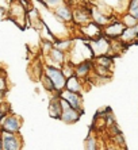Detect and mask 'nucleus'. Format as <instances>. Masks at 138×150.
Segmentation results:
<instances>
[{
  "mask_svg": "<svg viewBox=\"0 0 138 150\" xmlns=\"http://www.w3.org/2000/svg\"><path fill=\"white\" fill-rule=\"evenodd\" d=\"M61 105H62V112H61V116H60V120H61L62 123H65V125H73V123L79 122V119L81 118L83 112H80L79 110L70 107L64 99H61Z\"/></svg>",
  "mask_w": 138,
  "mask_h": 150,
  "instance_id": "nucleus-6",
  "label": "nucleus"
},
{
  "mask_svg": "<svg viewBox=\"0 0 138 150\" xmlns=\"http://www.w3.org/2000/svg\"><path fill=\"white\" fill-rule=\"evenodd\" d=\"M53 14L54 16L61 21L62 23H72L73 22V14H72V10L69 7L68 4L65 3H61L60 6H57L55 8H53Z\"/></svg>",
  "mask_w": 138,
  "mask_h": 150,
  "instance_id": "nucleus-10",
  "label": "nucleus"
},
{
  "mask_svg": "<svg viewBox=\"0 0 138 150\" xmlns=\"http://www.w3.org/2000/svg\"><path fill=\"white\" fill-rule=\"evenodd\" d=\"M53 46L57 47V49L62 50V52L65 53H69V50L72 49L73 46V39L68 38V39H57V41L53 42Z\"/></svg>",
  "mask_w": 138,
  "mask_h": 150,
  "instance_id": "nucleus-19",
  "label": "nucleus"
},
{
  "mask_svg": "<svg viewBox=\"0 0 138 150\" xmlns=\"http://www.w3.org/2000/svg\"><path fill=\"white\" fill-rule=\"evenodd\" d=\"M121 22L123 23L126 27H133V26H135V25H138V19H135L133 15H130L127 12L126 15H123L122 16V19H121Z\"/></svg>",
  "mask_w": 138,
  "mask_h": 150,
  "instance_id": "nucleus-23",
  "label": "nucleus"
},
{
  "mask_svg": "<svg viewBox=\"0 0 138 150\" xmlns=\"http://www.w3.org/2000/svg\"><path fill=\"white\" fill-rule=\"evenodd\" d=\"M90 12H91V19H92V22H95L96 25H99V26L103 27V26H106V25L110 23V16L106 15L104 12H102L97 7H91Z\"/></svg>",
  "mask_w": 138,
  "mask_h": 150,
  "instance_id": "nucleus-15",
  "label": "nucleus"
},
{
  "mask_svg": "<svg viewBox=\"0 0 138 150\" xmlns=\"http://www.w3.org/2000/svg\"><path fill=\"white\" fill-rule=\"evenodd\" d=\"M49 116L53 119H58L60 120V116H61V112H62V105H61V99H60L58 93L54 95V98L50 99L49 101Z\"/></svg>",
  "mask_w": 138,
  "mask_h": 150,
  "instance_id": "nucleus-13",
  "label": "nucleus"
},
{
  "mask_svg": "<svg viewBox=\"0 0 138 150\" xmlns=\"http://www.w3.org/2000/svg\"><path fill=\"white\" fill-rule=\"evenodd\" d=\"M1 137V145L3 150H19L23 147V139L19 133H8V131H0Z\"/></svg>",
  "mask_w": 138,
  "mask_h": 150,
  "instance_id": "nucleus-5",
  "label": "nucleus"
},
{
  "mask_svg": "<svg viewBox=\"0 0 138 150\" xmlns=\"http://www.w3.org/2000/svg\"><path fill=\"white\" fill-rule=\"evenodd\" d=\"M0 150H3V145H1V137H0Z\"/></svg>",
  "mask_w": 138,
  "mask_h": 150,
  "instance_id": "nucleus-29",
  "label": "nucleus"
},
{
  "mask_svg": "<svg viewBox=\"0 0 138 150\" xmlns=\"http://www.w3.org/2000/svg\"><path fill=\"white\" fill-rule=\"evenodd\" d=\"M84 149H87V150L97 149V139H96V137L93 135V134H90V135L87 137L85 142H84Z\"/></svg>",
  "mask_w": 138,
  "mask_h": 150,
  "instance_id": "nucleus-22",
  "label": "nucleus"
},
{
  "mask_svg": "<svg viewBox=\"0 0 138 150\" xmlns=\"http://www.w3.org/2000/svg\"><path fill=\"white\" fill-rule=\"evenodd\" d=\"M8 16L14 23H16L19 27H24L27 23V10L26 6L22 3V0H11L8 6Z\"/></svg>",
  "mask_w": 138,
  "mask_h": 150,
  "instance_id": "nucleus-1",
  "label": "nucleus"
},
{
  "mask_svg": "<svg viewBox=\"0 0 138 150\" xmlns=\"http://www.w3.org/2000/svg\"><path fill=\"white\" fill-rule=\"evenodd\" d=\"M79 30L81 33V37H85L88 39H96L100 35H103V27L96 25L95 22H88L83 26H79Z\"/></svg>",
  "mask_w": 138,
  "mask_h": 150,
  "instance_id": "nucleus-8",
  "label": "nucleus"
},
{
  "mask_svg": "<svg viewBox=\"0 0 138 150\" xmlns=\"http://www.w3.org/2000/svg\"><path fill=\"white\" fill-rule=\"evenodd\" d=\"M87 81L81 80L76 74L68 77L66 79V83H65V89L68 91H72V92H77V93H81L84 91V85H85Z\"/></svg>",
  "mask_w": 138,
  "mask_h": 150,
  "instance_id": "nucleus-14",
  "label": "nucleus"
},
{
  "mask_svg": "<svg viewBox=\"0 0 138 150\" xmlns=\"http://www.w3.org/2000/svg\"><path fill=\"white\" fill-rule=\"evenodd\" d=\"M72 14H73V23L77 26H83L92 21V19H91L90 8L77 7V8H75V10H72Z\"/></svg>",
  "mask_w": 138,
  "mask_h": 150,
  "instance_id": "nucleus-12",
  "label": "nucleus"
},
{
  "mask_svg": "<svg viewBox=\"0 0 138 150\" xmlns=\"http://www.w3.org/2000/svg\"><path fill=\"white\" fill-rule=\"evenodd\" d=\"M43 56H45V54H43ZM48 56L50 57V58H52L54 62L60 64V65H62V64L65 62V61H68V53L62 52V50L57 49V47H54V46H53L52 49L49 50Z\"/></svg>",
  "mask_w": 138,
  "mask_h": 150,
  "instance_id": "nucleus-17",
  "label": "nucleus"
},
{
  "mask_svg": "<svg viewBox=\"0 0 138 150\" xmlns=\"http://www.w3.org/2000/svg\"><path fill=\"white\" fill-rule=\"evenodd\" d=\"M8 89V83H7V77L3 70H0V92H7Z\"/></svg>",
  "mask_w": 138,
  "mask_h": 150,
  "instance_id": "nucleus-27",
  "label": "nucleus"
},
{
  "mask_svg": "<svg viewBox=\"0 0 138 150\" xmlns=\"http://www.w3.org/2000/svg\"><path fill=\"white\" fill-rule=\"evenodd\" d=\"M92 69H93L92 59H85V61H81V62L75 65V74H76L79 79L87 81V79L92 73Z\"/></svg>",
  "mask_w": 138,
  "mask_h": 150,
  "instance_id": "nucleus-11",
  "label": "nucleus"
},
{
  "mask_svg": "<svg viewBox=\"0 0 138 150\" xmlns=\"http://www.w3.org/2000/svg\"><path fill=\"white\" fill-rule=\"evenodd\" d=\"M124 28H126V26L122 22H112V23L103 26V35L107 37L108 39H119Z\"/></svg>",
  "mask_w": 138,
  "mask_h": 150,
  "instance_id": "nucleus-9",
  "label": "nucleus"
},
{
  "mask_svg": "<svg viewBox=\"0 0 138 150\" xmlns=\"http://www.w3.org/2000/svg\"><path fill=\"white\" fill-rule=\"evenodd\" d=\"M61 70H62V73H64V76L68 79V77L75 74V64L70 62L68 59V61H65V62L61 65Z\"/></svg>",
  "mask_w": 138,
  "mask_h": 150,
  "instance_id": "nucleus-21",
  "label": "nucleus"
},
{
  "mask_svg": "<svg viewBox=\"0 0 138 150\" xmlns=\"http://www.w3.org/2000/svg\"><path fill=\"white\" fill-rule=\"evenodd\" d=\"M27 21L30 22L31 26H33L35 30H42V28L45 27V23H43L42 16L38 14V11L34 10V8L27 11Z\"/></svg>",
  "mask_w": 138,
  "mask_h": 150,
  "instance_id": "nucleus-16",
  "label": "nucleus"
},
{
  "mask_svg": "<svg viewBox=\"0 0 138 150\" xmlns=\"http://www.w3.org/2000/svg\"><path fill=\"white\" fill-rule=\"evenodd\" d=\"M8 110H10V107H8L7 103L1 101V103H0V119L3 118L4 115H7V114H8Z\"/></svg>",
  "mask_w": 138,
  "mask_h": 150,
  "instance_id": "nucleus-28",
  "label": "nucleus"
},
{
  "mask_svg": "<svg viewBox=\"0 0 138 150\" xmlns=\"http://www.w3.org/2000/svg\"><path fill=\"white\" fill-rule=\"evenodd\" d=\"M41 81H42V84H43V88H45L46 91H48V92H54V85H53L52 80H50V79H49L45 73H42ZM54 93H55V92H54Z\"/></svg>",
  "mask_w": 138,
  "mask_h": 150,
  "instance_id": "nucleus-24",
  "label": "nucleus"
},
{
  "mask_svg": "<svg viewBox=\"0 0 138 150\" xmlns=\"http://www.w3.org/2000/svg\"><path fill=\"white\" fill-rule=\"evenodd\" d=\"M127 12L130 15H133L135 19H138V0H130Z\"/></svg>",
  "mask_w": 138,
  "mask_h": 150,
  "instance_id": "nucleus-25",
  "label": "nucleus"
},
{
  "mask_svg": "<svg viewBox=\"0 0 138 150\" xmlns=\"http://www.w3.org/2000/svg\"><path fill=\"white\" fill-rule=\"evenodd\" d=\"M39 1H41L46 8H49V10H53V8H55L61 3H64V0H39Z\"/></svg>",
  "mask_w": 138,
  "mask_h": 150,
  "instance_id": "nucleus-26",
  "label": "nucleus"
},
{
  "mask_svg": "<svg viewBox=\"0 0 138 150\" xmlns=\"http://www.w3.org/2000/svg\"><path fill=\"white\" fill-rule=\"evenodd\" d=\"M88 45H90V49L92 52L93 57H99V56H110L111 53V41L104 37V35H100L99 38L96 39H90L88 41Z\"/></svg>",
  "mask_w": 138,
  "mask_h": 150,
  "instance_id": "nucleus-3",
  "label": "nucleus"
},
{
  "mask_svg": "<svg viewBox=\"0 0 138 150\" xmlns=\"http://www.w3.org/2000/svg\"><path fill=\"white\" fill-rule=\"evenodd\" d=\"M58 96L61 99H64L70 107L79 110L80 112H84V101H83V96H81V93L68 91V89L64 88L61 92H58Z\"/></svg>",
  "mask_w": 138,
  "mask_h": 150,
  "instance_id": "nucleus-7",
  "label": "nucleus"
},
{
  "mask_svg": "<svg viewBox=\"0 0 138 150\" xmlns=\"http://www.w3.org/2000/svg\"><path fill=\"white\" fill-rule=\"evenodd\" d=\"M43 73L52 80L53 85H54V92L58 93L65 88L66 83V77L64 76L61 68H54V67H49V65H43Z\"/></svg>",
  "mask_w": 138,
  "mask_h": 150,
  "instance_id": "nucleus-2",
  "label": "nucleus"
},
{
  "mask_svg": "<svg viewBox=\"0 0 138 150\" xmlns=\"http://www.w3.org/2000/svg\"><path fill=\"white\" fill-rule=\"evenodd\" d=\"M95 64L97 65H102V67H106L108 69L112 70V67H114V61H112V57L111 56H99V57H93L92 59Z\"/></svg>",
  "mask_w": 138,
  "mask_h": 150,
  "instance_id": "nucleus-20",
  "label": "nucleus"
},
{
  "mask_svg": "<svg viewBox=\"0 0 138 150\" xmlns=\"http://www.w3.org/2000/svg\"><path fill=\"white\" fill-rule=\"evenodd\" d=\"M22 120L21 116L15 115V114H10L4 115L0 119V131H8V133H19L22 127Z\"/></svg>",
  "mask_w": 138,
  "mask_h": 150,
  "instance_id": "nucleus-4",
  "label": "nucleus"
},
{
  "mask_svg": "<svg viewBox=\"0 0 138 150\" xmlns=\"http://www.w3.org/2000/svg\"><path fill=\"white\" fill-rule=\"evenodd\" d=\"M138 38V25L133 26V27H126L122 33V35L119 37L122 42L124 43H129V42H133L134 39Z\"/></svg>",
  "mask_w": 138,
  "mask_h": 150,
  "instance_id": "nucleus-18",
  "label": "nucleus"
}]
</instances>
